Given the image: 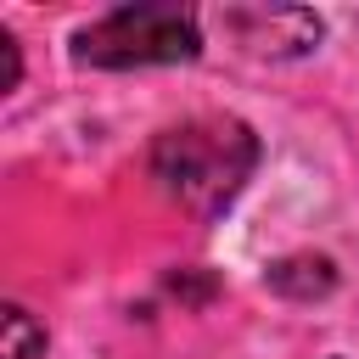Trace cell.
Segmentation results:
<instances>
[{
  "label": "cell",
  "instance_id": "obj_1",
  "mask_svg": "<svg viewBox=\"0 0 359 359\" xmlns=\"http://www.w3.org/2000/svg\"><path fill=\"white\" fill-rule=\"evenodd\" d=\"M258 163V140L241 118H191L151 146V180L191 213H219Z\"/></svg>",
  "mask_w": 359,
  "mask_h": 359
},
{
  "label": "cell",
  "instance_id": "obj_3",
  "mask_svg": "<svg viewBox=\"0 0 359 359\" xmlns=\"http://www.w3.org/2000/svg\"><path fill=\"white\" fill-rule=\"evenodd\" d=\"M224 28L258 56H303L320 39V17L297 6H236L224 11Z\"/></svg>",
  "mask_w": 359,
  "mask_h": 359
},
{
  "label": "cell",
  "instance_id": "obj_5",
  "mask_svg": "<svg viewBox=\"0 0 359 359\" xmlns=\"http://www.w3.org/2000/svg\"><path fill=\"white\" fill-rule=\"evenodd\" d=\"M45 353V325H34L28 309L6 303L0 309V359H39Z\"/></svg>",
  "mask_w": 359,
  "mask_h": 359
},
{
  "label": "cell",
  "instance_id": "obj_2",
  "mask_svg": "<svg viewBox=\"0 0 359 359\" xmlns=\"http://www.w3.org/2000/svg\"><path fill=\"white\" fill-rule=\"evenodd\" d=\"M202 50L196 11L174 0H140L118 6L101 22L79 28L73 56L90 67H151V62H191Z\"/></svg>",
  "mask_w": 359,
  "mask_h": 359
},
{
  "label": "cell",
  "instance_id": "obj_4",
  "mask_svg": "<svg viewBox=\"0 0 359 359\" xmlns=\"http://www.w3.org/2000/svg\"><path fill=\"white\" fill-rule=\"evenodd\" d=\"M264 280H269V292L309 303V297H325V292L337 286V269H331V258H320V252H292V258L269 264Z\"/></svg>",
  "mask_w": 359,
  "mask_h": 359
},
{
  "label": "cell",
  "instance_id": "obj_6",
  "mask_svg": "<svg viewBox=\"0 0 359 359\" xmlns=\"http://www.w3.org/2000/svg\"><path fill=\"white\" fill-rule=\"evenodd\" d=\"M0 50H6V90H17V79H22V56H17V39H11V34H0Z\"/></svg>",
  "mask_w": 359,
  "mask_h": 359
}]
</instances>
